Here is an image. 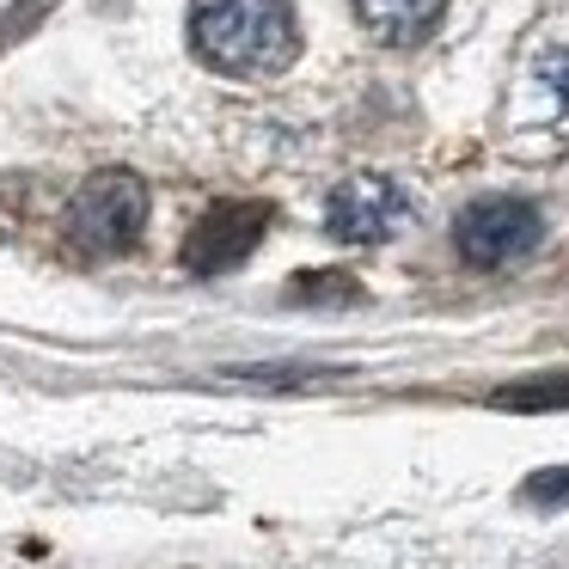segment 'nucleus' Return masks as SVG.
Wrapping results in <instances>:
<instances>
[{
    "instance_id": "9d476101",
    "label": "nucleus",
    "mask_w": 569,
    "mask_h": 569,
    "mask_svg": "<svg viewBox=\"0 0 569 569\" xmlns=\"http://www.w3.org/2000/svg\"><path fill=\"white\" fill-rule=\"evenodd\" d=\"M527 496H532V502H563V496H569V471H539V478L527 483Z\"/></svg>"
},
{
    "instance_id": "423d86ee",
    "label": "nucleus",
    "mask_w": 569,
    "mask_h": 569,
    "mask_svg": "<svg viewBox=\"0 0 569 569\" xmlns=\"http://www.w3.org/2000/svg\"><path fill=\"white\" fill-rule=\"evenodd\" d=\"M447 0H356V19L373 31L380 43H422L435 26H441Z\"/></svg>"
},
{
    "instance_id": "6e6552de",
    "label": "nucleus",
    "mask_w": 569,
    "mask_h": 569,
    "mask_svg": "<svg viewBox=\"0 0 569 569\" xmlns=\"http://www.w3.org/2000/svg\"><path fill=\"white\" fill-rule=\"evenodd\" d=\"M288 295L295 300H361V288L349 276H300V282H288Z\"/></svg>"
},
{
    "instance_id": "1a4fd4ad",
    "label": "nucleus",
    "mask_w": 569,
    "mask_h": 569,
    "mask_svg": "<svg viewBox=\"0 0 569 569\" xmlns=\"http://www.w3.org/2000/svg\"><path fill=\"white\" fill-rule=\"evenodd\" d=\"M539 74H545V87H551L557 99L569 104V50H551V56L539 62Z\"/></svg>"
},
{
    "instance_id": "7ed1b4c3",
    "label": "nucleus",
    "mask_w": 569,
    "mask_h": 569,
    "mask_svg": "<svg viewBox=\"0 0 569 569\" xmlns=\"http://www.w3.org/2000/svg\"><path fill=\"white\" fill-rule=\"evenodd\" d=\"M539 239H545V214L527 197H483L471 209H459V221H453V246L471 270L520 263Z\"/></svg>"
},
{
    "instance_id": "f257e3e1",
    "label": "nucleus",
    "mask_w": 569,
    "mask_h": 569,
    "mask_svg": "<svg viewBox=\"0 0 569 569\" xmlns=\"http://www.w3.org/2000/svg\"><path fill=\"white\" fill-rule=\"evenodd\" d=\"M190 38L221 74H282L300 50L288 0H197Z\"/></svg>"
},
{
    "instance_id": "f03ea898",
    "label": "nucleus",
    "mask_w": 569,
    "mask_h": 569,
    "mask_svg": "<svg viewBox=\"0 0 569 569\" xmlns=\"http://www.w3.org/2000/svg\"><path fill=\"white\" fill-rule=\"evenodd\" d=\"M141 227H148V184L136 172H99L68 202V239L80 251H99V258L129 251Z\"/></svg>"
},
{
    "instance_id": "20e7f679",
    "label": "nucleus",
    "mask_w": 569,
    "mask_h": 569,
    "mask_svg": "<svg viewBox=\"0 0 569 569\" xmlns=\"http://www.w3.org/2000/svg\"><path fill=\"white\" fill-rule=\"evenodd\" d=\"M405 221H410V197L392 178H373V172L343 178V184L331 190V202H325V227H331V239H343V246H380V239H392Z\"/></svg>"
},
{
    "instance_id": "0eeeda50",
    "label": "nucleus",
    "mask_w": 569,
    "mask_h": 569,
    "mask_svg": "<svg viewBox=\"0 0 569 569\" xmlns=\"http://www.w3.org/2000/svg\"><path fill=\"white\" fill-rule=\"evenodd\" d=\"M496 410H569V373L508 386V392H496Z\"/></svg>"
},
{
    "instance_id": "39448f33",
    "label": "nucleus",
    "mask_w": 569,
    "mask_h": 569,
    "mask_svg": "<svg viewBox=\"0 0 569 569\" xmlns=\"http://www.w3.org/2000/svg\"><path fill=\"white\" fill-rule=\"evenodd\" d=\"M263 227H270V202H214L184 239V263L197 276H221L258 251Z\"/></svg>"
}]
</instances>
